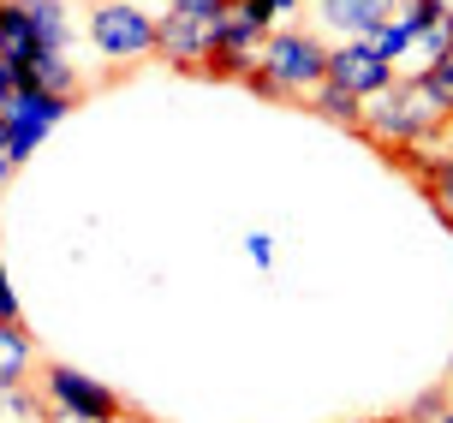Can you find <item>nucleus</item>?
Returning a JSON list of instances; mask_svg holds the SVG:
<instances>
[{"instance_id":"9b49d317","label":"nucleus","mask_w":453,"mask_h":423,"mask_svg":"<svg viewBox=\"0 0 453 423\" xmlns=\"http://www.w3.org/2000/svg\"><path fill=\"white\" fill-rule=\"evenodd\" d=\"M12 6L30 19V30H36V42H42L48 54H66V42H72L66 0H12Z\"/></svg>"},{"instance_id":"2eb2a0df","label":"nucleus","mask_w":453,"mask_h":423,"mask_svg":"<svg viewBox=\"0 0 453 423\" xmlns=\"http://www.w3.org/2000/svg\"><path fill=\"white\" fill-rule=\"evenodd\" d=\"M441 411H453V376H441L430 394H418V400L406 405V418H394V423H435Z\"/></svg>"},{"instance_id":"5701e85b","label":"nucleus","mask_w":453,"mask_h":423,"mask_svg":"<svg viewBox=\"0 0 453 423\" xmlns=\"http://www.w3.org/2000/svg\"><path fill=\"white\" fill-rule=\"evenodd\" d=\"M12 173H19V167H12V150H6V126H0V185H6Z\"/></svg>"},{"instance_id":"f8f14e48","label":"nucleus","mask_w":453,"mask_h":423,"mask_svg":"<svg viewBox=\"0 0 453 423\" xmlns=\"http://www.w3.org/2000/svg\"><path fill=\"white\" fill-rule=\"evenodd\" d=\"M0 54L12 60V66H30L36 54H42V42H36V30H30V19H24L12 0H0Z\"/></svg>"},{"instance_id":"f03ea898","label":"nucleus","mask_w":453,"mask_h":423,"mask_svg":"<svg viewBox=\"0 0 453 423\" xmlns=\"http://www.w3.org/2000/svg\"><path fill=\"white\" fill-rule=\"evenodd\" d=\"M453 126V113L435 102L424 78H394L382 96L364 102V132L376 150H406V143H435Z\"/></svg>"},{"instance_id":"a211bd4d","label":"nucleus","mask_w":453,"mask_h":423,"mask_svg":"<svg viewBox=\"0 0 453 423\" xmlns=\"http://www.w3.org/2000/svg\"><path fill=\"white\" fill-rule=\"evenodd\" d=\"M245 257H250L257 268H269V263H274V239H269V233H250V239H245Z\"/></svg>"},{"instance_id":"393cba45","label":"nucleus","mask_w":453,"mask_h":423,"mask_svg":"<svg viewBox=\"0 0 453 423\" xmlns=\"http://www.w3.org/2000/svg\"><path fill=\"white\" fill-rule=\"evenodd\" d=\"M448 370H453V358H448Z\"/></svg>"},{"instance_id":"aec40b11","label":"nucleus","mask_w":453,"mask_h":423,"mask_svg":"<svg viewBox=\"0 0 453 423\" xmlns=\"http://www.w3.org/2000/svg\"><path fill=\"white\" fill-rule=\"evenodd\" d=\"M0 316H6V322H24L19 292H12V281H6V263H0Z\"/></svg>"},{"instance_id":"b1692460","label":"nucleus","mask_w":453,"mask_h":423,"mask_svg":"<svg viewBox=\"0 0 453 423\" xmlns=\"http://www.w3.org/2000/svg\"><path fill=\"white\" fill-rule=\"evenodd\" d=\"M435 423H453V411H441V418H435Z\"/></svg>"},{"instance_id":"dca6fc26","label":"nucleus","mask_w":453,"mask_h":423,"mask_svg":"<svg viewBox=\"0 0 453 423\" xmlns=\"http://www.w3.org/2000/svg\"><path fill=\"white\" fill-rule=\"evenodd\" d=\"M424 191H430V203H435V215L453 227V156H441L430 167V179H424Z\"/></svg>"},{"instance_id":"f257e3e1","label":"nucleus","mask_w":453,"mask_h":423,"mask_svg":"<svg viewBox=\"0 0 453 423\" xmlns=\"http://www.w3.org/2000/svg\"><path fill=\"white\" fill-rule=\"evenodd\" d=\"M322 84H328V42L311 36V30H269V42L257 54V72L245 78L250 96H263V102H298V108Z\"/></svg>"},{"instance_id":"ddd939ff","label":"nucleus","mask_w":453,"mask_h":423,"mask_svg":"<svg viewBox=\"0 0 453 423\" xmlns=\"http://www.w3.org/2000/svg\"><path fill=\"white\" fill-rule=\"evenodd\" d=\"M60 411L48 405L42 388H30V381H19V388H0V423H54Z\"/></svg>"},{"instance_id":"20e7f679","label":"nucleus","mask_w":453,"mask_h":423,"mask_svg":"<svg viewBox=\"0 0 453 423\" xmlns=\"http://www.w3.org/2000/svg\"><path fill=\"white\" fill-rule=\"evenodd\" d=\"M215 42H221V19H203V12H161L156 19V60H167L185 78H209V60H215Z\"/></svg>"},{"instance_id":"7ed1b4c3","label":"nucleus","mask_w":453,"mask_h":423,"mask_svg":"<svg viewBox=\"0 0 453 423\" xmlns=\"http://www.w3.org/2000/svg\"><path fill=\"white\" fill-rule=\"evenodd\" d=\"M84 24H90V48L102 54L108 72H126L156 54V19L132 0H96Z\"/></svg>"},{"instance_id":"9d476101","label":"nucleus","mask_w":453,"mask_h":423,"mask_svg":"<svg viewBox=\"0 0 453 423\" xmlns=\"http://www.w3.org/2000/svg\"><path fill=\"white\" fill-rule=\"evenodd\" d=\"M30 364H36V335L24 322H6L0 316V388L30 381Z\"/></svg>"},{"instance_id":"0eeeda50","label":"nucleus","mask_w":453,"mask_h":423,"mask_svg":"<svg viewBox=\"0 0 453 423\" xmlns=\"http://www.w3.org/2000/svg\"><path fill=\"white\" fill-rule=\"evenodd\" d=\"M328 84H340L346 96L370 102V96H382V89L394 84V66H388L370 42H334L328 48Z\"/></svg>"},{"instance_id":"6e6552de","label":"nucleus","mask_w":453,"mask_h":423,"mask_svg":"<svg viewBox=\"0 0 453 423\" xmlns=\"http://www.w3.org/2000/svg\"><path fill=\"white\" fill-rule=\"evenodd\" d=\"M400 6L406 0H317V19L346 42H370L388 19H400Z\"/></svg>"},{"instance_id":"f3484780","label":"nucleus","mask_w":453,"mask_h":423,"mask_svg":"<svg viewBox=\"0 0 453 423\" xmlns=\"http://www.w3.org/2000/svg\"><path fill=\"white\" fill-rule=\"evenodd\" d=\"M424 89H430L435 102H441V108L453 113V54H448V60H435V66L424 72Z\"/></svg>"},{"instance_id":"4468645a","label":"nucleus","mask_w":453,"mask_h":423,"mask_svg":"<svg viewBox=\"0 0 453 423\" xmlns=\"http://www.w3.org/2000/svg\"><path fill=\"white\" fill-rule=\"evenodd\" d=\"M304 108L322 113V119H334V126H346V132H364V102H358V96H346L340 84L311 89V96H304Z\"/></svg>"},{"instance_id":"39448f33","label":"nucleus","mask_w":453,"mask_h":423,"mask_svg":"<svg viewBox=\"0 0 453 423\" xmlns=\"http://www.w3.org/2000/svg\"><path fill=\"white\" fill-rule=\"evenodd\" d=\"M78 108V102H60V96H42V89H19L12 102H6V113H0V126H6V150H12V167H24V161L42 150V137L66 119V113Z\"/></svg>"},{"instance_id":"6ab92c4d","label":"nucleus","mask_w":453,"mask_h":423,"mask_svg":"<svg viewBox=\"0 0 453 423\" xmlns=\"http://www.w3.org/2000/svg\"><path fill=\"white\" fill-rule=\"evenodd\" d=\"M167 12H203V19H221L226 0H167Z\"/></svg>"},{"instance_id":"1a4fd4ad","label":"nucleus","mask_w":453,"mask_h":423,"mask_svg":"<svg viewBox=\"0 0 453 423\" xmlns=\"http://www.w3.org/2000/svg\"><path fill=\"white\" fill-rule=\"evenodd\" d=\"M19 84L24 89H42V96H60V102H78V96H84L72 60H66V54H48V48L30 60V66H19Z\"/></svg>"},{"instance_id":"4be33fe9","label":"nucleus","mask_w":453,"mask_h":423,"mask_svg":"<svg viewBox=\"0 0 453 423\" xmlns=\"http://www.w3.org/2000/svg\"><path fill=\"white\" fill-rule=\"evenodd\" d=\"M54 423H150L143 411H126V418H54Z\"/></svg>"},{"instance_id":"423d86ee","label":"nucleus","mask_w":453,"mask_h":423,"mask_svg":"<svg viewBox=\"0 0 453 423\" xmlns=\"http://www.w3.org/2000/svg\"><path fill=\"white\" fill-rule=\"evenodd\" d=\"M42 394H48V405H54L60 418H126V411H132L108 381L84 376V370H72V364H48Z\"/></svg>"},{"instance_id":"412c9836","label":"nucleus","mask_w":453,"mask_h":423,"mask_svg":"<svg viewBox=\"0 0 453 423\" xmlns=\"http://www.w3.org/2000/svg\"><path fill=\"white\" fill-rule=\"evenodd\" d=\"M19 66H12V60H6V54H0V113H6V102H12V96H19Z\"/></svg>"}]
</instances>
